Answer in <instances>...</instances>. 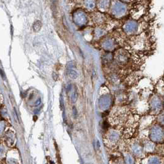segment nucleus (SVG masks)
Here are the masks:
<instances>
[{
    "instance_id": "f8f14e48",
    "label": "nucleus",
    "mask_w": 164,
    "mask_h": 164,
    "mask_svg": "<svg viewBox=\"0 0 164 164\" xmlns=\"http://www.w3.org/2000/svg\"><path fill=\"white\" fill-rule=\"evenodd\" d=\"M94 22L98 25H102L106 22L105 15L101 12H98L94 16Z\"/></svg>"
},
{
    "instance_id": "ddd939ff",
    "label": "nucleus",
    "mask_w": 164,
    "mask_h": 164,
    "mask_svg": "<svg viewBox=\"0 0 164 164\" xmlns=\"http://www.w3.org/2000/svg\"><path fill=\"white\" fill-rule=\"evenodd\" d=\"M106 32H107V28L105 26H103V27L99 26L96 29L95 32H94V34H95L96 37L99 39L105 35Z\"/></svg>"
},
{
    "instance_id": "f3484780",
    "label": "nucleus",
    "mask_w": 164,
    "mask_h": 164,
    "mask_svg": "<svg viewBox=\"0 0 164 164\" xmlns=\"http://www.w3.org/2000/svg\"><path fill=\"white\" fill-rule=\"evenodd\" d=\"M85 6L89 9H93L96 6V2L94 0H86Z\"/></svg>"
},
{
    "instance_id": "6ab92c4d",
    "label": "nucleus",
    "mask_w": 164,
    "mask_h": 164,
    "mask_svg": "<svg viewBox=\"0 0 164 164\" xmlns=\"http://www.w3.org/2000/svg\"><path fill=\"white\" fill-rule=\"evenodd\" d=\"M125 161L126 164H134V158L133 156L130 154H127L125 157Z\"/></svg>"
},
{
    "instance_id": "9d476101",
    "label": "nucleus",
    "mask_w": 164,
    "mask_h": 164,
    "mask_svg": "<svg viewBox=\"0 0 164 164\" xmlns=\"http://www.w3.org/2000/svg\"><path fill=\"white\" fill-rule=\"evenodd\" d=\"M111 4V0H98L97 6L98 9L102 12L109 11Z\"/></svg>"
},
{
    "instance_id": "4be33fe9",
    "label": "nucleus",
    "mask_w": 164,
    "mask_h": 164,
    "mask_svg": "<svg viewBox=\"0 0 164 164\" xmlns=\"http://www.w3.org/2000/svg\"><path fill=\"white\" fill-rule=\"evenodd\" d=\"M69 76H70V77L72 79H75L78 77V74L77 72L73 70H71L70 72H69Z\"/></svg>"
},
{
    "instance_id": "bb28decb",
    "label": "nucleus",
    "mask_w": 164,
    "mask_h": 164,
    "mask_svg": "<svg viewBox=\"0 0 164 164\" xmlns=\"http://www.w3.org/2000/svg\"><path fill=\"white\" fill-rule=\"evenodd\" d=\"M49 164H54V163L53 162H51V163H49Z\"/></svg>"
},
{
    "instance_id": "b1692460",
    "label": "nucleus",
    "mask_w": 164,
    "mask_h": 164,
    "mask_svg": "<svg viewBox=\"0 0 164 164\" xmlns=\"http://www.w3.org/2000/svg\"><path fill=\"white\" fill-rule=\"evenodd\" d=\"M158 120H159V122L162 124V125H164V113L161 114L158 118Z\"/></svg>"
},
{
    "instance_id": "393cba45",
    "label": "nucleus",
    "mask_w": 164,
    "mask_h": 164,
    "mask_svg": "<svg viewBox=\"0 0 164 164\" xmlns=\"http://www.w3.org/2000/svg\"><path fill=\"white\" fill-rule=\"evenodd\" d=\"M40 102H41V101H40V99H38V101H37V102H36V106H38L39 104H40Z\"/></svg>"
},
{
    "instance_id": "423d86ee",
    "label": "nucleus",
    "mask_w": 164,
    "mask_h": 164,
    "mask_svg": "<svg viewBox=\"0 0 164 164\" xmlns=\"http://www.w3.org/2000/svg\"><path fill=\"white\" fill-rule=\"evenodd\" d=\"M149 135L152 141L161 142L164 139V130L159 125H155L151 128Z\"/></svg>"
},
{
    "instance_id": "dca6fc26",
    "label": "nucleus",
    "mask_w": 164,
    "mask_h": 164,
    "mask_svg": "<svg viewBox=\"0 0 164 164\" xmlns=\"http://www.w3.org/2000/svg\"><path fill=\"white\" fill-rule=\"evenodd\" d=\"M113 60V54L111 52H107L104 54L102 57V61L104 64H109Z\"/></svg>"
},
{
    "instance_id": "aec40b11",
    "label": "nucleus",
    "mask_w": 164,
    "mask_h": 164,
    "mask_svg": "<svg viewBox=\"0 0 164 164\" xmlns=\"http://www.w3.org/2000/svg\"><path fill=\"white\" fill-rule=\"evenodd\" d=\"M154 149V144L151 142H147L145 144V149L147 151H152Z\"/></svg>"
},
{
    "instance_id": "4468645a",
    "label": "nucleus",
    "mask_w": 164,
    "mask_h": 164,
    "mask_svg": "<svg viewBox=\"0 0 164 164\" xmlns=\"http://www.w3.org/2000/svg\"><path fill=\"white\" fill-rule=\"evenodd\" d=\"M76 21L78 24L80 25H83L87 21V18L86 15L83 12H79L76 15Z\"/></svg>"
},
{
    "instance_id": "0eeeda50",
    "label": "nucleus",
    "mask_w": 164,
    "mask_h": 164,
    "mask_svg": "<svg viewBox=\"0 0 164 164\" xmlns=\"http://www.w3.org/2000/svg\"><path fill=\"white\" fill-rule=\"evenodd\" d=\"M101 45L104 51L112 52L116 50L118 44L116 39L112 37H106L102 40Z\"/></svg>"
},
{
    "instance_id": "a211bd4d",
    "label": "nucleus",
    "mask_w": 164,
    "mask_h": 164,
    "mask_svg": "<svg viewBox=\"0 0 164 164\" xmlns=\"http://www.w3.org/2000/svg\"><path fill=\"white\" fill-rule=\"evenodd\" d=\"M147 164H161V162L158 157H151L148 159Z\"/></svg>"
},
{
    "instance_id": "f257e3e1",
    "label": "nucleus",
    "mask_w": 164,
    "mask_h": 164,
    "mask_svg": "<svg viewBox=\"0 0 164 164\" xmlns=\"http://www.w3.org/2000/svg\"><path fill=\"white\" fill-rule=\"evenodd\" d=\"M129 46L134 51L143 52L146 51L149 46V40L147 35L143 32L131 37Z\"/></svg>"
},
{
    "instance_id": "7ed1b4c3",
    "label": "nucleus",
    "mask_w": 164,
    "mask_h": 164,
    "mask_svg": "<svg viewBox=\"0 0 164 164\" xmlns=\"http://www.w3.org/2000/svg\"><path fill=\"white\" fill-rule=\"evenodd\" d=\"M122 29L125 35L132 37L138 34L140 30V24L136 20L129 19L123 24Z\"/></svg>"
},
{
    "instance_id": "5701e85b",
    "label": "nucleus",
    "mask_w": 164,
    "mask_h": 164,
    "mask_svg": "<svg viewBox=\"0 0 164 164\" xmlns=\"http://www.w3.org/2000/svg\"><path fill=\"white\" fill-rule=\"evenodd\" d=\"M77 98H78V95H77V93L76 91L74 92L72 94V100L73 102H76V101L77 100Z\"/></svg>"
},
{
    "instance_id": "f03ea898",
    "label": "nucleus",
    "mask_w": 164,
    "mask_h": 164,
    "mask_svg": "<svg viewBox=\"0 0 164 164\" xmlns=\"http://www.w3.org/2000/svg\"><path fill=\"white\" fill-rule=\"evenodd\" d=\"M128 4L120 0H112L109 11L112 16L116 19H120L125 17L128 12Z\"/></svg>"
},
{
    "instance_id": "39448f33",
    "label": "nucleus",
    "mask_w": 164,
    "mask_h": 164,
    "mask_svg": "<svg viewBox=\"0 0 164 164\" xmlns=\"http://www.w3.org/2000/svg\"><path fill=\"white\" fill-rule=\"evenodd\" d=\"M120 140V132L115 129H111L107 131L105 137L106 143L109 146H114Z\"/></svg>"
},
{
    "instance_id": "6e6552de",
    "label": "nucleus",
    "mask_w": 164,
    "mask_h": 164,
    "mask_svg": "<svg viewBox=\"0 0 164 164\" xmlns=\"http://www.w3.org/2000/svg\"><path fill=\"white\" fill-rule=\"evenodd\" d=\"M145 6L142 4H138V5H136V6L131 10V16L132 19L137 21V20L141 18V17L143 16L144 14H145Z\"/></svg>"
},
{
    "instance_id": "20e7f679",
    "label": "nucleus",
    "mask_w": 164,
    "mask_h": 164,
    "mask_svg": "<svg viewBox=\"0 0 164 164\" xmlns=\"http://www.w3.org/2000/svg\"><path fill=\"white\" fill-rule=\"evenodd\" d=\"M130 56L128 51L125 49H116L113 54V60L118 66H126L130 62Z\"/></svg>"
},
{
    "instance_id": "2eb2a0df",
    "label": "nucleus",
    "mask_w": 164,
    "mask_h": 164,
    "mask_svg": "<svg viewBox=\"0 0 164 164\" xmlns=\"http://www.w3.org/2000/svg\"><path fill=\"white\" fill-rule=\"evenodd\" d=\"M131 150L133 154H135L136 156H140L142 154L143 151L141 146L137 143L133 144L131 146Z\"/></svg>"
},
{
    "instance_id": "1a4fd4ad",
    "label": "nucleus",
    "mask_w": 164,
    "mask_h": 164,
    "mask_svg": "<svg viewBox=\"0 0 164 164\" xmlns=\"http://www.w3.org/2000/svg\"><path fill=\"white\" fill-rule=\"evenodd\" d=\"M112 102V99L111 96L106 94L103 95L99 101V107H100L102 111H106L109 107H110Z\"/></svg>"
},
{
    "instance_id": "a878e982",
    "label": "nucleus",
    "mask_w": 164,
    "mask_h": 164,
    "mask_svg": "<svg viewBox=\"0 0 164 164\" xmlns=\"http://www.w3.org/2000/svg\"><path fill=\"white\" fill-rule=\"evenodd\" d=\"M120 1H122L125 2V3H127V2L130 1V0H120Z\"/></svg>"
},
{
    "instance_id": "9b49d317",
    "label": "nucleus",
    "mask_w": 164,
    "mask_h": 164,
    "mask_svg": "<svg viewBox=\"0 0 164 164\" xmlns=\"http://www.w3.org/2000/svg\"><path fill=\"white\" fill-rule=\"evenodd\" d=\"M151 107L153 111L158 112L160 111L162 107V102L160 98L157 96L154 97L151 102Z\"/></svg>"
},
{
    "instance_id": "412c9836",
    "label": "nucleus",
    "mask_w": 164,
    "mask_h": 164,
    "mask_svg": "<svg viewBox=\"0 0 164 164\" xmlns=\"http://www.w3.org/2000/svg\"><path fill=\"white\" fill-rule=\"evenodd\" d=\"M42 27V23L40 21H37L33 25V30L35 32H38L40 30Z\"/></svg>"
}]
</instances>
